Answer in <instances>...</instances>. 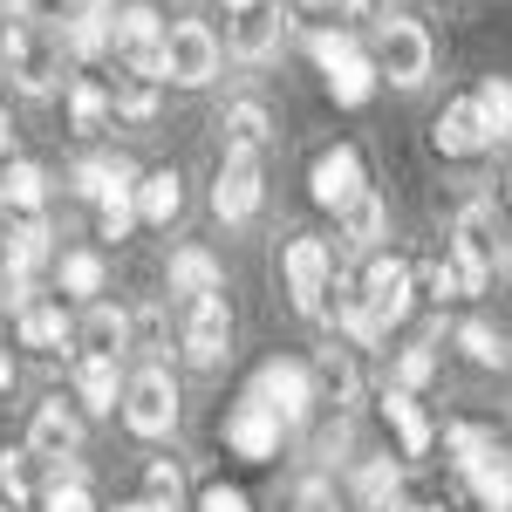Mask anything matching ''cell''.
Segmentation results:
<instances>
[{"label":"cell","mask_w":512,"mask_h":512,"mask_svg":"<svg viewBox=\"0 0 512 512\" xmlns=\"http://www.w3.org/2000/svg\"><path fill=\"white\" fill-rule=\"evenodd\" d=\"M506 198H512V178H506Z\"/></svg>","instance_id":"52"},{"label":"cell","mask_w":512,"mask_h":512,"mask_svg":"<svg viewBox=\"0 0 512 512\" xmlns=\"http://www.w3.org/2000/svg\"><path fill=\"white\" fill-rule=\"evenodd\" d=\"M0 390H14V362H7V349H0Z\"/></svg>","instance_id":"48"},{"label":"cell","mask_w":512,"mask_h":512,"mask_svg":"<svg viewBox=\"0 0 512 512\" xmlns=\"http://www.w3.org/2000/svg\"><path fill=\"white\" fill-rule=\"evenodd\" d=\"M396 492H403V465H390V458H362V472H355V499L369 512H390Z\"/></svg>","instance_id":"33"},{"label":"cell","mask_w":512,"mask_h":512,"mask_svg":"<svg viewBox=\"0 0 512 512\" xmlns=\"http://www.w3.org/2000/svg\"><path fill=\"white\" fill-rule=\"evenodd\" d=\"M280 280H287V301L301 308V315H321L328 308V294H335V246L328 239H287V253H280Z\"/></svg>","instance_id":"3"},{"label":"cell","mask_w":512,"mask_h":512,"mask_svg":"<svg viewBox=\"0 0 512 512\" xmlns=\"http://www.w3.org/2000/svg\"><path fill=\"white\" fill-rule=\"evenodd\" d=\"M280 431H287V424H280L260 396H246L233 417H226V444H233L239 458H253V465H267V458L280 451Z\"/></svg>","instance_id":"14"},{"label":"cell","mask_w":512,"mask_h":512,"mask_svg":"<svg viewBox=\"0 0 512 512\" xmlns=\"http://www.w3.org/2000/svg\"><path fill=\"white\" fill-rule=\"evenodd\" d=\"M117 117H130V123H151V117H158V82H144V76L117 82Z\"/></svg>","instance_id":"41"},{"label":"cell","mask_w":512,"mask_h":512,"mask_svg":"<svg viewBox=\"0 0 512 512\" xmlns=\"http://www.w3.org/2000/svg\"><path fill=\"white\" fill-rule=\"evenodd\" d=\"M28 444H35L48 465H62V458H69V451L82 444V417L69 410V403H62V396H41L35 417H28Z\"/></svg>","instance_id":"16"},{"label":"cell","mask_w":512,"mask_h":512,"mask_svg":"<svg viewBox=\"0 0 512 512\" xmlns=\"http://www.w3.org/2000/svg\"><path fill=\"white\" fill-rule=\"evenodd\" d=\"M164 280H171V294H185V301L226 294V267H219L205 246H178V253H171V267H164Z\"/></svg>","instance_id":"17"},{"label":"cell","mask_w":512,"mask_h":512,"mask_svg":"<svg viewBox=\"0 0 512 512\" xmlns=\"http://www.w3.org/2000/svg\"><path fill=\"white\" fill-rule=\"evenodd\" d=\"M130 349H164V308H137L130 315Z\"/></svg>","instance_id":"44"},{"label":"cell","mask_w":512,"mask_h":512,"mask_svg":"<svg viewBox=\"0 0 512 512\" xmlns=\"http://www.w3.org/2000/svg\"><path fill=\"white\" fill-rule=\"evenodd\" d=\"M212 212H219L226 226H239V219L260 212V158H253V151H226L219 178H212Z\"/></svg>","instance_id":"12"},{"label":"cell","mask_w":512,"mask_h":512,"mask_svg":"<svg viewBox=\"0 0 512 512\" xmlns=\"http://www.w3.org/2000/svg\"><path fill=\"white\" fill-rule=\"evenodd\" d=\"M431 62H437V41H431L424 21L390 14V21L376 28V69H383L396 89H424V82H431Z\"/></svg>","instance_id":"2"},{"label":"cell","mask_w":512,"mask_h":512,"mask_svg":"<svg viewBox=\"0 0 512 512\" xmlns=\"http://www.w3.org/2000/svg\"><path fill=\"white\" fill-rule=\"evenodd\" d=\"M164 14L158 7H144V0H130L117 14V55H123V69L130 76H144V82H164Z\"/></svg>","instance_id":"6"},{"label":"cell","mask_w":512,"mask_h":512,"mask_svg":"<svg viewBox=\"0 0 512 512\" xmlns=\"http://www.w3.org/2000/svg\"><path fill=\"white\" fill-rule=\"evenodd\" d=\"M110 117H117V96H110V89H96V82H76V89H69V123H76V130H103Z\"/></svg>","instance_id":"36"},{"label":"cell","mask_w":512,"mask_h":512,"mask_svg":"<svg viewBox=\"0 0 512 512\" xmlns=\"http://www.w3.org/2000/svg\"><path fill=\"white\" fill-rule=\"evenodd\" d=\"M76 342V321H69V308L62 301H21V349H69Z\"/></svg>","instance_id":"18"},{"label":"cell","mask_w":512,"mask_h":512,"mask_svg":"<svg viewBox=\"0 0 512 512\" xmlns=\"http://www.w3.org/2000/svg\"><path fill=\"white\" fill-rule=\"evenodd\" d=\"M499 246H506V219H499V205H492V198H465L458 219H451V253L472 260L478 274H492V267H499Z\"/></svg>","instance_id":"9"},{"label":"cell","mask_w":512,"mask_h":512,"mask_svg":"<svg viewBox=\"0 0 512 512\" xmlns=\"http://www.w3.org/2000/svg\"><path fill=\"white\" fill-rule=\"evenodd\" d=\"M62 48L69 41L55 35V28H41V21H7V35H0V62H7V76L21 96H48L55 76H62Z\"/></svg>","instance_id":"1"},{"label":"cell","mask_w":512,"mask_h":512,"mask_svg":"<svg viewBox=\"0 0 512 512\" xmlns=\"http://www.w3.org/2000/svg\"><path fill=\"white\" fill-rule=\"evenodd\" d=\"M315 7H335L342 21H355V14H369V0H315Z\"/></svg>","instance_id":"47"},{"label":"cell","mask_w":512,"mask_h":512,"mask_svg":"<svg viewBox=\"0 0 512 512\" xmlns=\"http://www.w3.org/2000/svg\"><path fill=\"white\" fill-rule=\"evenodd\" d=\"M212 76H219V35L205 21H171V35H164V82L205 89Z\"/></svg>","instance_id":"5"},{"label":"cell","mask_w":512,"mask_h":512,"mask_svg":"<svg viewBox=\"0 0 512 512\" xmlns=\"http://www.w3.org/2000/svg\"><path fill=\"white\" fill-rule=\"evenodd\" d=\"M0 158H7V110H0Z\"/></svg>","instance_id":"50"},{"label":"cell","mask_w":512,"mask_h":512,"mask_svg":"<svg viewBox=\"0 0 512 512\" xmlns=\"http://www.w3.org/2000/svg\"><path fill=\"white\" fill-rule=\"evenodd\" d=\"M294 512H342V499H335V492H328L321 478H308V485L294 492Z\"/></svg>","instance_id":"46"},{"label":"cell","mask_w":512,"mask_h":512,"mask_svg":"<svg viewBox=\"0 0 512 512\" xmlns=\"http://www.w3.org/2000/svg\"><path fill=\"white\" fill-rule=\"evenodd\" d=\"M185 355H192L198 369H219L233 355V308H226V294L185 301Z\"/></svg>","instance_id":"10"},{"label":"cell","mask_w":512,"mask_h":512,"mask_svg":"<svg viewBox=\"0 0 512 512\" xmlns=\"http://www.w3.org/2000/svg\"><path fill=\"white\" fill-rule=\"evenodd\" d=\"M76 396H82V410H117L123 403L117 355H76Z\"/></svg>","instance_id":"21"},{"label":"cell","mask_w":512,"mask_h":512,"mask_svg":"<svg viewBox=\"0 0 512 512\" xmlns=\"http://www.w3.org/2000/svg\"><path fill=\"white\" fill-rule=\"evenodd\" d=\"M383 417H390V431H396V444H403V458H424V451H431V417H424V410H417V396L410 390H390L383 396Z\"/></svg>","instance_id":"22"},{"label":"cell","mask_w":512,"mask_h":512,"mask_svg":"<svg viewBox=\"0 0 512 512\" xmlns=\"http://www.w3.org/2000/svg\"><path fill=\"white\" fill-rule=\"evenodd\" d=\"M362 192H369V171H362V151H355V144H335V151L315 158V171H308V198H315V205L349 212Z\"/></svg>","instance_id":"11"},{"label":"cell","mask_w":512,"mask_h":512,"mask_svg":"<svg viewBox=\"0 0 512 512\" xmlns=\"http://www.w3.org/2000/svg\"><path fill=\"white\" fill-rule=\"evenodd\" d=\"M226 7H233V14H246V7H260V0H226Z\"/></svg>","instance_id":"51"},{"label":"cell","mask_w":512,"mask_h":512,"mask_svg":"<svg viewBox=\"0 0 512 512\" xmlns=\"http://www.w3.org/2000/svg\"><path fill=\"white\" fill-rule=\"evenodd\" d=\"M383 233H390V205H383V192H362L349 212H342V239H349V253H369Z\"/></svg>","instance_id":"29"},{"label":"cell","mask_w":512,"mask_h":512,"mask_svg":"<svg viewBox=\"0 0 512 512\" xmlns=\"http://www.w3.org/2000/svg\"><path fill=\"white\" fill-rule=\"evenodd\" d=\"M41 512H89V485L76 472H62L48 492H41Z\"/></svg>","instance_id":"43"},{"label":"cell","mask_w":512,"mask_h":512,"mask_svg":"<svg viewBox=\"0 0 512 512\" xmlns=\"http://www.w3.org/2000/svg\"><path fill=\"white\" fill-rule=\"evenodd\" d=\"M280 41H287V7L280 0H260L233 21V55L239 62H274Z\"/></svg>","instance_id":"15"},{"label":"cell","mask_w":512,"mask_h":512,"mask_svg":"<svg viewBox=\"0 0 512 512\" xmlns=\"http://www.w3.org/2000/svg\"><path fill=\"white\" fill-rule=\"evenodd\" d=\"M76 342H82V355H123V349H130V315L103 308V301H89V315H82Z\"/></svg>","instance_id":"23"},{"label":"cell","mask_w":512,"mask_h":512,"mask_svg":"<svg viewBox=\"0 0 512 512\" xmlns=\"http://www.w3.org/2000/svg\"><path fill=\"white\" fill-rule=\"evenodd\" d=\"M178 205H185V178H178V171H144V178H137V212H144V226H171Z\"/></svg>","instance_id":"24"},{"label":"cell","mask_w":512,"mask_h":512,"mask_svg":"<svg viewBox=\"0 0 512 512\" xmlns=\"http://www.w3.org/2000/svg\"><path fill=\"white\" fill-rule=\"evenodd\" d=\"M41 458L35 444H14V451H0V492L14 499V506H28V499H41Z\"/></svg>","instance_id":"26"},{"label":"cell","mask_w":512,"mask_h":512,"mask_svg":"<svg viewBox=\"0 0 512 512\" xmlns=\"http://www.w3.org/2000/svg\"><path fill=\"white\" fill-rule=\"evenodd\" d=\"M308 369H315V390H321V403H355L362 376H355V355H349V349H335V342H328V349H321L315 362H308Z\"/></svg>","instance_id":"27"},{"label":"cell","mask_w":512,"mask_h":512,"mask_svg":"<svg viewBox=\"0 0 512 512\" xmlns=\"http://www.w3.org/2000/svg\"><path fill=\"white\" fill-rule=\"evenodd\" d=\"M55 280H62V294L96 301V294H103V280H110V267H103V253L76 246V253H62V260H55Z\"/></svg>","instance_id":"31"},{"label":"cell","mask_w":512,"mask_h":512,"mask_svg":"<svg viewBox=\"0 0 512 512\" xmlns=\"http://www.w3.org/2000/svg\"><path fill=\"white\" fill-rule=\"evenodd\" d=\"M246 396H260L287 431H294V424H308V403H321L315 369H308V362H267V369L253 376V390H246Z\"/></svg>","instance_id":"7"},{"label":"cell","mask_w":512,"mask_h":512,"mask_svg":"<svg viewBox=\"0 0 512 512\" xmlns=\"http://www.w3.org/2000/svg\"><path fill=\"white\" fill-rule=\"evenodd\" d=\"M376 76H383L376 62H349V69H335V76H328V96H335L342 110H355V103H369V96H376Z\"/></svg>","instance_id":"37"},{"label":"cell","mask_w":512,"mask_h":512,"mask_svg":"<svg viewBox=\"0 0 512 512\" xmlns=\"http://www.w3.org/2000/svg\"><path fill=\"white\" fill-rule=\"evenodd\" d=\"M472 96H478V110H485V130H492V144H506V137H512V82H506V76H485Z\"/></svg>","instance_id":"35"},{"label":"cell","mask_w":512,"mask_h":512,"mask_svg":"<svg viewBox=\"0 0 512 512\" xmlns=\"http://www.w3.org/2000/svg\"><path fill=\"white\" fill-rule=\"evenodd\" d=\"M123 424L137 437H164L178 424V383H171V369H137L130 383H123Z\"/></svg>","instance_id":"4"},{"label":"cell","mask_w":512,"mask_h":512,"mask_svg":"<svg viewBox=\"0 0 512 512\" xmlns=\"http://www.w3.org/2000/svg\"><path fill=\"white\" fill-rule=\"evenodd\" d=\"M458 349H465V362H478V369H506L512 362V342L492 321H465V328H458Z\"/></svg>","instance_id":"34"},{"label":"cell","mask_w":512,"mask_h":512,"mask_svg":"<svg viewBox=\"0 0 512 512\" xmlns=\"http://www.w3.org/2000/svg\"><path fill=\"white\" fill-rule=\"evenodd\" d=\"M117 512H151V499H130V506H117Z\"/></svg>","instance_id":"49"},{"label":"cell","mask_w":512,"mask_h":512,"mask_svg":"<svg viewBox=\"0 0 512 512\" xmlns=\"http://www.w3.org/2000/svg\"><path fill=\"white\" fill-rule=\"evenodd\" d=\"M308 55L321 62V76H335V69L362 62V48H355V35H349V28H321V35H308Z\"/></svg>","instance_id":"38"},{"label":"cell","mask_w":512,"mask_h":512,"mask_svg":"<svg viewBox=\"0 0 512 512\" xmlns=\"http://www.w3.org/2000/svg\"><path fill=\"white\" fill-rule=\"evenodd\" d=\"M219 130H226V151H267V137H274V117H267V103H253V96H239L219 110Z\"/></svg>","instance_id":"19"},{"label":"cell","mask_w":512,"mask_h":512,"mask_svg":"<svg viewBox=\"0 0 512 512\" xmlns=\"http://www.w3.org/2000/svg\"><path fill=\"white\" fill-rule=\"evenodd\" d=\"M41 198H48V171H41L35 158H14L7 171H0V205H14L21 219H35Z\"/></svg>","instance_id":"25"},{"label":"cell","mask_w":512,"mask_h":512,"mask_svg":"<svg viewBox=\"0 0 512 512\" xmlns=\"http://www.w3.org/2000/svg\"><path fill=\"white\" fill-rule=\"evenodd\" d=\"M137 219H144V212H137V192H110L96 205V239H130Z\"/></svg>","instance_id":"39"},{"label":"cell","mask_w":512,"mask_h":512,"mask_svg":"<svg viewBox=\"0 0 512 512\" xmlns=\"http://www.w3.org/2000/svg\"><path fill=\"white\" fill-rule=\"evenodd\" d=\"M41 260H48V226H41V219H14L7 239H0V267H7V280L21 287Z\"/></svg>","instance_id":"20"},{"label":"cell","mask_w":512,"mask_h":512,"mask_svg":"<svg viewBox=\"0 0 512 512\" xmlns=\"http://www.w3.org/2000/svg\"><path fill=\"white\" fill-rule=\"evenodd\" d=\"M492 451H499V431H485V424H451V431H444V458H451V472H458V478L478 472Z\"/></svg>","instance_id":"32"},{"label":"cell","mask_w":512,"mask_h":512,"mask_svg":"<svg viewBox=\"0 0 512 512\" xmlns=\"http://www.w3.org/2000/svg\"><path fill=\"white\" fill-rule=\"evenodd\" d=\"M198 512H253V506H246L239 485H205V492H198Z\"/></svg>","instance_id":"45"},{"label":"cell","mask_w":512,"mask_h":512,"mask_svg":"<svg viewBox=\"0 0 512 512\" xmlns=\"http://www.w3.org/2000/svg\"><path fill=\"white\" fill-rule=\"evenodd\" d=\"M178 492H185L178 465H171V458H151V465H144V499H158V506H178Z\"/></svg>","instance_id":"42"},{"label":"cell","mask_w":512,"mask_h":512,"mask_svg":"<svg viewBox=\"0 0 512 512\" xmlns=\"http://www.w3.org/2000/svg\"><path fill=\"white\" fill-rule=\"evenodd\" d=\"M492 144V130H485V110H478V96H458V103H444V117L431 123V151L437 158H478Z\"/></svg>","instance_id":"13"},{"label":"cell","mask_w":512,"mask_h":512,"mask_svg":"<svg viewBox=\"0 0 512 512\" xmlns=\"http://www.w3.org/2000/svg\"><path fill=\"white\" fill-rule=\"evenodd\" d=\"M431 376H437V342H410L396 355V390H424Z\"/></svg>","instance_id":"40"},{"label":"cell","mask_w":512,"mask_h":512,"mask_svg":"<svg viewBox=\"0 0 512 512\" xmlns=\"http://www.w3.org/2000/svg\"><path fill=\"white\" fill-rule=\"evenodd\" d=\"M458 485H465L485 512H512V458H506V451H492V458H485L478 472H465Z\"/></svg>","instance_id":"28"},{"label":"cell","mask_w":512,"mask_h":512,"mask_svg":"<svg viewBox=\"0 0 512 512\" xmlns=\"http://www.w3.org/2000/svg\"><path fill=\"white\" fill-rule=\"evenodd\" d=\"M110 192H137V171L123 158H82L76 164V198H96L103 205Z\"/></svg>","instance_id":"30"},{"label":"cell","mask_w":512,"mask_h":512,"mask_svg":"<svg viewBox=\"0 0 512 512\" xmlns=\"http://www.w3.org/2000/svg\"><path fill=\"white\" fill-rule=\"evenodd\" d=\"M362 301H369V315L383 321V328H396V321L417 308V267L396 260V253H376L362 267Z\"/></svg>","instance_id":"8"}]
</instances>
